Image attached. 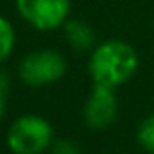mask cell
Masks as SVG:
<instances>
[{"instance_id":"obj_3","label":"cell","mask_w":154,"mask_h":154,"mask_svg":"<svg viewBox=\"0 0 154 154\" xmlns=\"http://www.w3.org/2000/svg\"><path fill=\"white\" fill-rule=\"evenodd\" d=\"M65 58L53 49H40L26 54L18 65L20 80L29 87H44L58 82L65 74Z\"/></svg>"},{"instance_id":"obj_4","label":"cell","mask_w":154,"mask_h":154,"mask_svg":"<svg viewBox=\"0 0 154 154\" xmlns=\"http://www.w3.org/2000/svg\"><path fill=\"white\" fill-rule=\"evenodd\" d=\"M18 15L38 31H53L69 20L71 0H15Z\"/></svg>"},{"instance_id":"obj_2","label":"cell","mask_w":154,"mask_h":154,"mask_svg":"<svg viewBox=\"0 0 154 154\" xmlns=\"http://www.w3.org/2000/svg\"><path fill=\"white\" fill-rule=\"evenodd\" d=\"M54 141L53 125L38 114L18 116L6 134V143L13 154H42Z\"/></svg>"},{"instance_id":"obj_11","label":"cell","mask_w":154,"mask_h":154,"mask_svg":"<svg viewBox=\"0 0 154 154\" xmlns=\"http://www.w3.org/2000/svg\"><path fill=\"white\" fill-rule=\"evenodd\" d=\"M6 94H8V93H4V91H0V120L4 118V114H6V109H8Z\"/></svg>"},{"instance_id":"obj_8","label":"cell","mask_w":154,"mask_h":154,"mask_svg":"<svg viewBox=\"0 0 154 154\" xmlns=\"http://www.w3.org/2000/svg\"><path fill=\"white\" fill-rule=\"evenodd\" d=\"M136 138H138V143L145 150H149V152L154 154V114L147 116L140 123L138 132H136Z\"/></svg>"},{"instance_id":"obj_9","label":"cell","mask_w":154,"mask_h":154,"mask_svg":"<svg viewBox=\"0 0 154 154\" xmlns=\"http://www.w3.org/2000/svg\"><path fill=\"white\" fill-rule=\"evenodd\" d=\"M51 154H82L80 145L74 140H54L51 145Z\"/></svg>"},{"instance_id":"obj_7","label":"cell","mask_w":154,"mask_h":154,"mask_svg":"<svg viewBox=\"0 0 154 154\" xmlns=\"http://www.w3.org/2000/svg\"><path fill=\"white\" fill-rule=\"evenodd\" d=\"M15 47V27L6 18L0 17V63H4Z\"/></svg>"},{"instance_id":"obj_1","label":"cell","mask_w":154,"mask_h":154,"mask_svg":"<svg viewBox=\"0 0 154 154\" xmlns=\"http://www.w3.org/2000/svg\"><path fill=\"white\" fill-rule=\"evenodd\" d=\"M138 69L134 47L122 40H107L96 45L89 60V74L96 85L120 87L129 82Z\"/></svg>"},{"instance_id":"obj_10","label":"cell","mask_w":154,"mask_h":154,"mask_svg":"<svg viewBox=\"0 0 154 154\" xmlns=\"http://www.w3.org/2000/svg\"><path fill=\"white\" fill-rule=\"evenodd\" d=\"M0 91H4V93L9 91V76L2 69H0Z\"/></svg>"},{"instance_id":"obj_6","label":"cell","mask_w":154,"mask_h":154,"mask_svg":"<svg viewBox=\"0 0 154 154\" xmlns=\"http://www.w3.org/2000/svg\"><path fill=\"white\" fill-rule=\"evenodd\" d=\"M63 33H65V40L69 42V45L76 51H89L94 47V29L78 18H71L63 24Z\"/></svg>"},{"instance_id":"obj_5","label":"cell","mask_w":154,"mask_h":154,"mask_svg":"<svg viewBox=\"0 0 154 154\" xmlns=\"http://www.w3.org/2000/svg\"><path fill=\"white\" fill-rule=\"evenodd\" d=\"M116 116H118V100L114 89L94 84L82 109L84 123L93 131H102L112 125Z\"/></svg>"}]
</instances>
